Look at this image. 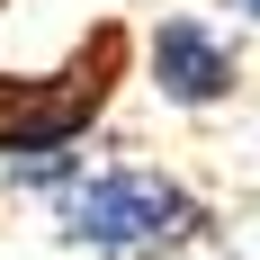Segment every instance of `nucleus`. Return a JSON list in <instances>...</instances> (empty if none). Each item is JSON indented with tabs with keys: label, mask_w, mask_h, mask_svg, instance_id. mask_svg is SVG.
Masks as SVG:
<instances>
[{
	"label": "nucleus",
	"mask_w": 260,
	"mask_h": 260,
	"mask_svg": "<svg viewBox=\"0 0 260 260\" xmlns=\"http://www.w3.org/2000/svg\"><path fill=\"white\" fill-rule=\"evenodd\" d=\"M135 63H144V90L180 117H215V108L242 99V36L207 9H161L144 36H135Z\"/></svg>",
	"instance_id": "7ed1b4c3"
},
{
	"label": "nucleus",
	"mask_w": 260,
	"mask_h": 260,
	"mask_svg": "<svg viewBox=\"0 0 260 260\" xmlns=\"http://www.w3.org/2000/svg\"><path fill=\"white\" fill-rule=\"evenodd\" d=\"M126 81H135V36L117 18H99L54 72H0V188L63 198L81 180V144L108 126Z\"/></svg>",
	"instance_id": "f257e3e1"
},
{
	"label": "nucleus",
	"mask_w": 260,
	"mask_h": 260,
	"mask_svg": "<svg viewBox=\"0 0 260 260\" xmlns=\"http://www.w3.org/2000/svg\"><path fill=\"white\" fill-rule=\"evenodd\" d=\"M0 9H9V0H0Z\"/></svg>",
	"instance_id": "39448f33"
},
{
	"label": "nucleus",
	"mask_w": 260,
	"mask_h": 260,
	"mask_svg": "<svg viewBox=\"0 0 260 260\" xmlns=\"http://www.w3.org/2000/svg\"><path fill=\"white\" fill-rule=\"evenodd\" d=\"M207 224L215 207L161 161H81V180L54 198V242L81 260H180Z\"/></svg>",
	"instance_id": "f03ea898"
},
{
	"label": "nucleus",
	"mask_w": 260,
	"mask_h": 260,
	"mask_svg": "<svg viewBox=\"0 0 260 260\" xmlns=\"http://www.w3.org/2000/svg\"><path fill=\"white\" fill-rule=\"evenodd\" d=\"M215 9H234V18H251V27H260V0H215Z\"/></svg>",
	"instance_id": "20e7f679"
}]
</instances>
